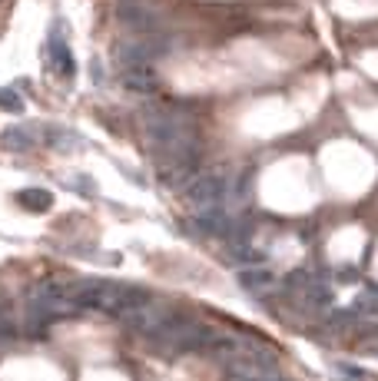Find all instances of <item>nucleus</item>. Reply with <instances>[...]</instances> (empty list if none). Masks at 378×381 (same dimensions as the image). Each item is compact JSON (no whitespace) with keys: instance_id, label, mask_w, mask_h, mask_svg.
Instances as JSON below:
<instances>
[{"instance_id":"nucleus-1","label":"nucleus","mask_w":378,"mask_h":381,"mask_svg":"<svg viewBox=\"0 0 378 381\" xmlns=\"http://www.w3.org/2000/svg\"><path fill=\"white\" fill-rule=\"evenodd\" d=\"M226 192H229V182L223 173H202L200 179H192L186 186V199L196 209H216L226 199Z\"/></svg>"},{"instance_id":"nucleus-2","label":"nucleus","mask_w":378,"mask_h":381,"mask_svg":"<svg viewBox=\"0 0 378 381\" xmlns=\"http://www.w3.org/2000/svg\"><path fill=\"white\" fill-rule=\"evenodd\" d=\"M160 53H166V40L163 37H139V40H123L116 47V60L120 66H139V64H153Z\"/></svg>"},{"instance_id":"nucleus-3","label":"nucleus","mask_w":378,"mask_h":381,"mask_svg":"<svg viewBox=\"0 0 378 381\" xmlns=\"http://www.w3.org/2000/svg\"><path fill=\"white\" fill-rule=\"evenodd\" d=\"M116 17H120V24L130 27V30H136V34H146V30H156V27H160V13L153 10L146 0H120Z\"/></svg>"},{"instance_id":"nucleus-4","label":"nucleus","mask_w":378,"mask_h":381,"mask_svg":"<svg viewBox=\"0 0 378 381\" xmlns=\"http://www.w3.org/2000/svg\"><path fill=\"white\" fill-rule=\"evenodd\" d=\"M166 322H169V318L160 315L156 308H150V302L123 312V325L126 329H133V331H139V335H160V331L166 329Z\"/></svg>"},{"instance_id":"nucleus-5","label":"nucleus","mask_w":378,"mask_h":381,"mask_svg":"<svg viewBox=\"0 0 378 381\" xmlns=\"http://www.w3.org/2000/svg\"><path fill=\"white\" fill-rule=\"evenodd\" d=\"M160 83V76L153 70V64H139V66H126L123 70V87L130 93H150Z\"/></svg>"},{"instance_id":"nucleus-6","label":"nucleus","mask_w":378,"mask_h":381,"mask_svg":"<svg viewBox=\"0 0 378 381\" xmlns=\"http://www.w3.org/2000/svg\"><path fill=\"white\" fill-rule=\"evenodd\" d=\"M0 143H4L7 150H30V146H34V136H30V129L10 127V129H4Z\"/></svg>"},{"instance_id":"nucleus-7","label":"nucleus","mask_w":378,"mask_h":381,"mask_svg":"<svg viewBox=\"0 0 378 381\" xmlns=\"http://www.w3.org/2000/svg\"><path fill=\"white\" fill-rule=\"evenodd\" d=\"M17 199H20V206L34 209V213H40V209H50V203H53V196L47 189H24Z\"/></svg>"},{"instance_id":"nucleus-8","label":"nucleus","mask_w":378,"mask_h":381,"mask_svg":"<svg viewBox=\"0 0 378 381\" xmlns=\"http://www.w3.org/2000/svg\"><path fill=\"white\" fill-rule=\"evenodd\" d=\"M50 57H53V64H57V70H60L63 76L74 73V57H70V50H66L63 40H50Z\"/></svg>"},{"instance_id":"nucleus-9","label":"nucleus","mask_w":378,"mask_h":381,"mask_svg":"<svg viewBox=\"0 0 378 381\" xmlns=\"http://www.w3.org/2000/svg\"><path fill=\"white\" fill-rule=\"evenodd\" d=\"M47 136L57 143V150H70V146H76V143H80V136H76V133H70V129H60V127H50V129H47Z\"/></svg>"},{"instance_id":"nucleus-10","label":"nucleus","mask_w":378,"mask_h":381,"mask_svg":"<svg viewBox=\"0 0 378 381\" xmlns=\"http://www.w3.org/2000/svg\"><path fill=\"white\" fill-rule=\"evenodd\" d=\"M0 110H7V113H20V110H24V100H20V93H13V89L0 87Z\"/></svg>"},{"instance_id":"nucleus-11","label":"nucleus","mask_w":378,"mask_h":381,"mask_svg":"<svg viewBox=\"0 0 378 381\" xmlns=\"http://www.w3.org/2000/svg\"><path fill=\"white\" fill-rule=\"evenodd\" d=\"M242 282H246V285H265V282H272V275H269V272H246Z\"/></svg>"},{"instance_id":"nucleus-12","label":"nucleus","mask_w":378,"mask_h":381,"mask_svg":"<svg viewBox=\"0 0 378 381\" xmlns=\"http://www.w3.org/2000/svg\"><path fill=\"white\" fill-rule=\"evenodd\" d=\"M103 76H106V70H103V64H93V80H97V83H103Z\"/></svg>"}]
</instances>
